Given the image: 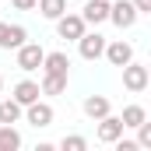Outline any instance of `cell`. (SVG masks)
I'll list each match as a JSON object with an SVG mask.
<instances>
[{
	"instance_id": "6da1fadb",
	"label": "cell",
	"mask_w": 151,
	"mask_h": 151,
	"mask_svg": "<svg viewBox=\"0 0 151 151\" xmlns=\"http://www.w3.org/2000/svg\"><path fill=\"white\" fill-rule=\"evenodd\" d=\"M109 21L116 28H134L137 21V7L130 0H109Z\"/></svg>"
},
{
	"instance_id": "7a4b0ae2",
	"label": "cell",
	"mask_w": 151,
	"mask_h": 151,
	"mask_svg": "<svg viewBox=\"0 0 151 151\" xmlns=\"http://www.w3.org/2000/svg\"><path fill=\"white\" fill-rule=\"evenodd\" d=\"M148 81H151V74H148L144 63H134V60L123 63V88H127V91H144Z\"/></svg>"
},
{
	"instance_id": "3957f363",
	"label": "cell",
	"mask_w": 151,
	"mask_h": 151,
	"mask_svg": "<svg viewBox=\"0 0 151 151\" xmlns=\"http://www.w3.org/2000/svg\"><path fill=\"white\" fill-rule=\"evenodd\" d=\"M56 35L77 42V39L84 35V18H81V14H67V11H63V14L56 18Z\"/></svg>"
},
{
	"instance_id": "277c9868",
	"label": "cell",
	"mask_w": 151,
	"mask_h": 151,
	"mask_svg": "<svg viewBox=\"0 0 151 151\" xmlns=\"http://www.w3.org/2000/svg\"><path fill=\"white\" fill-rule=\"evenodd\" d=\"M42 56H46V49L39 42H21L18 46V67L21 70H39L42 67Z\"/></svg>"
},
{
	"instance_id": "5b68a950",
	"label": "cell",
	"mask_w": 151,
	"mask_h": 151,
	"mask_svg": "<svg viewBox=\"0 0 151 151\" xmlns=\"http://www.w3.org/2000/svg\"><path fill=\"white\" fill-rule=\"evenodd\" d=\"M77 49H81L84 60H99V56L106 53V35H99V32H84V35L77 39Z\"/></svg>"
},
{
	"instance_id": "8992f818",
	"label": "cell",
	"mask_w": 151,
	"mask_h": 151,
	"mask_svg": "<svg viewBox=\"0 0 151 151\" xmlns=\"http://www.w3.org/2000/svg\"><path fill=\"white\" fill-rule=\"evenodd\" d=\"M123 130H127V127H123V119L113 116V113L99 119V141H102V144H113L116 137H123Z\"/></svg>"
},
{
	"instance_id": "52a82bcc",
	"label": "cell",
	"mask_w": 151,
	"mask_h": 151,
	"mask_svg": "<svg viewBox=\"0 0 151 151\" xmlns=\"http://www.w3.org/2000/svg\"><path fill=\"white\" fill-rule=\"evenodd\" d=\"M102 56H106L113 67H123V63H130V60H134V49H130V42H123V39H119V42H106V53H102Z\"/></svg>"
},
{
	"instance_id": "ba28073f",
	"label": "cell",
	"mask_w": 151,
	"mask_h": 151,
	"mask_svg": "<svg viewBox=\"0 0 151 151\" xmlns=\"http://www.w3.org/2000/svg\"><path fill=\"white\" fill-rule=\"evenodd\" d=\"M81 18H84V25H102V21H109V0H88L84 11H81Z\"/></svg>"
},
{
	"instance_id": "9c48e42d",
	"label": "cell",
	"mask_w": 151,
	"mask_h": 151,
	"mask_svg": "<svg viewBox=\"0 0 151 151\" xmlns=\"http://www.w3.org/2000/svg\"><path fill=\"white\" fill-rule=\"evenodd\" d=\"M25 109H28V123H32V127H39V130H42V127H53V106H49V102H32V106H25Z\"/></svg>"
},
{
	"instance_id": "30bf717a",
	"label": "cell",
	"mask_w": 151,
	"mask_h": 151,
	"mask_svg": "<svg viewBox=\"0 0 151 151\" xmlns=\"http://www.w3.org/2000/svg\"><path fill=\"white\" fill-rule=\"evenodd\" d=\"M25 39H28V32L21 25H4L0 21V49H18Z\"/></svg>"
},
{
	"instance_id": "8fae6325",
	"label": "cell",
	"mask_w": 151,
	"mask_h": 151,
	"mask_svg": "<svg viewBox=\"0 0 151 151\" xmlns=\"http://www.w3.org/2000/svg\"><path fill=\"white\" fill-rule=\"evenodd\" d=\"M39 95H42V88H39L35 81H18V84H14V102H18L21 109H25V106H32Z\"/></svg>"
},
{
	"instance_id": "7c38bea8",
	"label": "cell",
	"mask_w": 151,
	"mask_h": 151,
	"mask_svg": "<svg viewBox=\"0 0 151 151\" xmlns=\"http://www.w3.org/2000/svg\"><path fill=\"white\" fill-rule=\"evenodd\" d=\"M67 70H70L67 53H46L42 56V74H67Z\"/></svg>"
},
{
	"instance_id": "4fadbf2b",
	"label": "cell",
	"mask_w": 151,
	"mask_h": 151,
	"mask_svg": "<svg viewBox=\"0 0 151 151\" xmlns=\"http://www.w3.org/2000/svg\"><path fill=\"white\" fill-rule=\"evenodd\" d=\"M84 116H91V119L109 116V99H106V95H88V99H84Z\"/></svg>"
},
{
	"instance_id": "5bb4252c",
	"label": "cell",
	"mask_w": 151,
	"mask_h": 151,
	"mask_svg": "<svg viewBox=\"0 0 151 151\" xmlns=\"http://www.w3.org/2000/svg\"><path fill=\"white\" fill-rule=\"evenodd\" d=\"M42 95H60L67 91V74H42Z\"/></svg>"
},
{
	"instance_id": "9a60e30c",
	"label": "cell",
	"mask_w": 151,
	"mask_h": 151,
	"mask_svg": "<svg viewBox=\"0 0 151 151\" xmlns=\"http://www.w3.org/2000/svg\"><path fill=\"white\" fill-rule=\"evenodd\" d=\"M35 7H39V14H42V18L56 21V18L67 11V0H35Z\"/></svg>"
},
{
	"instance_id": "2e32d148",
	"label": "cell",
	"mask_w": 151,
	"mask_h": 151,
	"mask_svg": "<svg viewBox=\"0 0 151 151\" xmlns=\"http://www.w3.org/2000/svg\"><path fill=\"white\" fill-rule=\"evenodd\" d=\"M18 148H21V134L11 123H4L0 127V151H18Z\"/></svg>"
},
{
	"instance_id": "e0dca14e",
	"label": "cell",
	"mask_w": 151,
	"mask_h": 151,
	"mask_svg": "<svg viewBox=\"0 0 151 151\" xmlns=\"http://www.w3.org/2000/svg\"><path fill=\"white\" fill-rule=\"evenodd\" d=\"M21 119V106L14 99H4L0 102V123H18Z\"/></svg>"
},
{
	"instance_id": "ac0fdd59",
	"label": "cell",
	"mask_w": 151,
	"mask_h": 151,
	"mask_svg": "<svg viewBox=\"0 0 151 151\" xmlns=\"http://www.w3.org/2000/svg\"><path fill=\"white\" fill-rule=\"evenodd\" d=\"M119 119H123V127H137V123H144V119H148V113H144V106H127Z\"/></svg>"
},
{
	"instance_id": "d6986e66",
	"label": "cell",
	"mask_w": 151,
	"mask_h": 151,
	"mask_svg": "<svg viewBox=\"0 0 151 151\" xmlns=\"http://www.w3.org/2000/svg\"><path fill=\"white\" fill-rule=\"evenodd\" d=\"M137 148H151V123H137Z\"/></svg>"
},
{
	"instance_id": "ffe728a7",
	"label": "cell",
	"mask_w": 151,
	"mask_h": 151,
	"mask_svg": "<svg viewBox=\"0 0 151 151\" xmlns=\"http://www.w3.org/2000/svg\"><path fill=\"white\" fill-rule=\"evenodd\" d=\"M60 148H63V151H84V148H88V141L74 134V137H63V141H60Z\"/></svg>"
},
{
	"instance_id": "44dd1931",
	"label": "cell",
	"mask_w": 151,
	"mask_h": 151,
	"mask_svg": "<svg viewBox=\"0 0 151 151\" xmlns=\"http://www.w3.org/2000/svg\"><path fill=\"white\" fill-rule=\"evenodd\" d=\"M137 7V14H151V0H130Z\"/></svg>"
},
{
	"instance_id": "7402d4cb",
	"label": "cell",
	"mask_w": 151,
	"mask_h": 151,
	"mask_svg": "<svg viewBox=\"0 0 151 151\" xmlns=\"http://www.w3.org/2000/svg\"><path fill=\"white\" fill-rule=\"evenodd\" d=\"M11 4H14L18 11H32V7H35V0H11Z\"/></svg>"
},
{
	"instance_id": "603a6c76",
	"label": "cell",
	"mask_w": 151,
	"mask_h": 151,
	"mask_svg": "<svg viewBox=\"0 0 151 151\" xmlns=\"http://www.w3.org/2000/svg\"><path fill=\"white\" fill-rule=\"evenodd\" d=\"M0 91H4V77H0Z\"/></svg>"
}]
</instances>
